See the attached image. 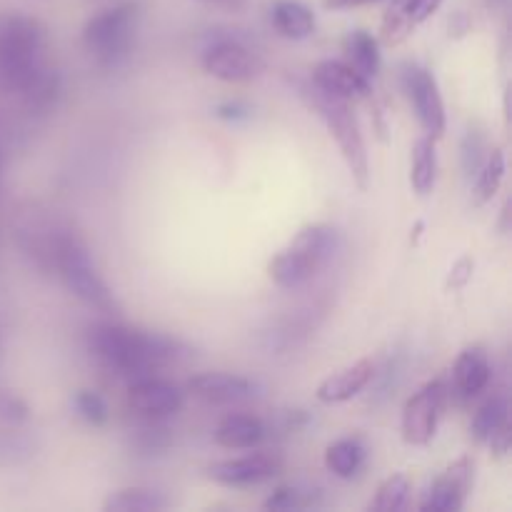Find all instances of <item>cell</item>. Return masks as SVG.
Masks as SVG:
<instances>
[{"label": "cell", "instance_id": "6da1fadb", "mask_svg": "<svg viewBox=\"0 0 512 512\" xmlns=\"http://www.w3.org/2000/svg\"><path fill=\"white\" fill-rule=\"evenodd\" d=\"M88 350L103 368L130 383L193 358V348L183 340L120 323L90 325Z\"/></svg>", "mask_w": 512, "mask_h": 512}, {"label": "cell", "instance_id": "7a4b0ae2", "mask_svg": "<svg viewBox=\"0 0 512 512\" xmlns=\"http://www.w3.org/2000/svg\"><path fill=\"white\" fill-rule=\"evenodd\" d=\"M48 35L40 20L25 13H0V88L20 95L45 65Z\"/></svg>", "mask_w": 512, "mask_h": 512}, {"label": "cell", "instance_id": "3957f363", "mask_svg": "<svg viewBox=\"0 0 512 512\" xmlns=\"http://www.w3.org/2000/svg\"><path fill=\"white\" fill-rule=\"evenodd\" d=\"M340 250V233L333 225H305L285 250L268 263V275L278 288L300 290L313 283L320 270L333 263Z\"/></svg>", "mask_w": 512, "mask_h": 512}, {"label": "cell", "instance_id": "277c9868", "mask_svg": "<svg viewBox=\"0 0 512 512\" xmlns=\"http://www.w3.org/2000/svg\"><path fill=\"white\" fill-rule=\"evenodd\" d=\"M298 95L308 103L310 110H315V115H318V118L325 123V128H328L330 138L338 143L340 155H343L355 185H358L360 190H368L370 185L368 148H365L358 118H355V113L350 110L348 100L325 93V90H320L313 80H298Z\"/></svg>", "mask_w": 512, "mask_h": 512}, {"label": "cell", "instance_id": "5b68a950", "mask_svg": "<svg viewBox=\"0 0 512 512\" xmlns=\"http://www.w3.org/2000/svg\"><path fill=\"white\" fill-rule=\"evenodd\" d=\"M55 273L60 275L65 288L75 295L83 305L98 310L105 315H118L120 303L98 273L90 255L88 243L78 235V230L70 225L65 230L63 240L58 245V255H55Z\"/></svg>", "mask_w": 512, "mask_h": 512}, {"label": "cell", "instance_id": "8992f818", "mask_svg": "<svg viewBox=\"0 0 512 512\" xmlns=\"http://www.w3.org/2000/svg\"><path fill=\"white\" fill-rule=\"evenodd\" d=\"M140 23V3H125L95 13L83 28V45L90 60L103 70H115L128 60Z\"/></svg>", "mask_w": 512, "mask_h": 512}, {"label": "cell", "instance_id": "52a82bcc", "mask_svg": "<svg viewBox=\"0 0 512 512\" xmlns=\"http://www.w3.org/2000/svg\"><path fill=\"white\" fill-rule=\"evenodd\" d=\"M68 228L70 223L33 200L20 205L13 215L15 243L40 273H55V255Z\"/></svg>", "mask_w": 512, "mask_h": 512}, {"label": "cell", "instance_id": "ba28073f", "mask_svg": "<svg viewBox=\"0 0 512 512\" xmlns=\"http://www.w3.org/2000/svg\"><path fill=\"white\" fill-rule=\"evenodd\" d=\"M398 78L425 133L435 140L443 138L445 128H448V115H445V103L435 75L423 65L408 60L398 68Z\"/></svg>", "mask_w": 512, "mask_h": 512}, {"label": "cell", "instance_id": "9c48e42d", "mask_svg": "<svg viewBox=\"0 0 512 512\" xmlns=\"http://www.w3.org/2000/svg\"><path fill=\"white\" fill-rule=\"evenodd\" d=\"M203 68L205 73L223 83H250L263 73L265 63L240 38L215 35L208 48L203 50Z\"/></svg>", "mask_w": 512, "mask_h": 512}, {"label": "cell", "instance_id": "30bf717a", "mask_svg": "<svg viewBox=\"0 0 512 512\" xmlns=\"http://www.w3.org/2000/svg\"><path fill=\"white\" fill-rule=\"evenodd\" d=\"M448 388L443 380L423 385L403 408V440L408 445H428L438 433Z\"/></svg>", "mask_w": 512, "mask_h": 512}, {"label": "cell", "instance_id": "8fae6325", "mask_svg": "<svg viewBox=\"0 0 512 512\" xmlns=\"http://www.w3.org/2000/svg\"><path fill=\"white\" fill-rule=\"evenodd\" d=\"M475 483V460L460 458L430 485L425 493V500L420 503V510L425 512H460L465 505V498L473 490Z\"/></svg>", "mask_w": 512, "mask_h": 512}, {"label": "cell", "instance_id": "7c38bea8", "mask_svg": "<svg viewBox=\"0 0 512 512\" xmlns=\"http://www.w3.org/2000/svg\"><path fill=\"white\" fill-rule=\"evenodd\" d=\"M283 468V458L275 453H255L245 458L220 460L208 468L210 480L225 485V488H248V485L265 483L275 478Z\"/></svg>", "mask_w": 512, "mask_h": 512}, {"label": "cell", "instance_id": "4fadbf2b", "mask_svg": "<svg viewBox=\"0 0 512 512\" xmlns=\"http://www.w3.org/2000/svg\"><path fill=\"white\" fill-rule=\"evenodd\" d=\"M128 405L140 418L163 420L183 408V393H180L178 385L168 383L163 378H155V375H148V378H140L130 383Z\"/></svg>", "mask_w": 512, "mask_h": 512}, {"label": "cell", "instance_id": "5bb4252c", "mask_svg": "<svg viewBox=\"0 0 512 512\" xmlns=\"http://www.w3.org/2000/svg\"><path fill=\"white\" fill-rule=\"evenodd\" d=\"M188 390L210 405H238L255 398L258 385L243 375L233 373H200L188 380Z\"/></svg>", "mask_w": 512, "mask_h": 512}, {"label": "cell", "instance_id": "9a60e30c", "mask_svg": "<svg viewBox=\"0 0 512 512\" xmlns=\"http://www.w3.org/2000/svg\"><path fill=\"white\" fill-rule=\"evenodd\" d=\"M313 80L320 90L343 100H360L370 95V80L340 60H323L313 68Z\"/></svg>", "mask_w": 512, "mask_h": 512}, {"label": "cell", "instance_id": "2e32d148", "mask_svg": "<svg viewBox=\"0 0 512 512\" xmlns=\"http://www.w3.org/2000/svg\"><path fill=\"white\" fill-rule=\"evenodd\" d=\"M490 358L483 345H470L458 355L453 368V388L463 400H473L488 388L490 383Z\"/></svg>", "mask_w": 512, "mask_h": 512}, {"label": "cell", "instance_id": "e0dca14e", "mask_svg": "<svg viewBox=\"0 0 512 512\" xmlns=\"http://www.w3.org/2000/svg\"><path fill=\"white\" fill-rule=\"evenodd\" d=\"M373 373V360H358V363L350 365V368L325 378L323 383L318 385V390H315V398L325 405L348 403V400H353L355 395H360L368 388L370 380H373Z\"/></svg>", "mask_w": 512, "mask_h": 512}, {"label": "cell", "instance_id": "ac0fdd59", "mask_svg": "<svg viewBox=\"0 0 512 512\" xmlns=\"http://www.w3.org/2000/svg\"><path fill=\"white\" fill-rule=\"evenodd\" d=\"M268 435V428L255 415H228L215 428V443L228 450L258 448Z\"/></svg>", "mask_w": 512, "mask_h": 512}, {"label": "cell", "instance_id": "d6986e66", "mask_svg": "<svg viewBox=\"0 0 512 512\" xmlns=\"http://www.w3.org/2000/svg\"><path fill=\"white\" fill-rule=\"evenodd\" d=\"M275 30L288 40H305L315 33V15L300 0H275L270 8Z\"/></svg>", "mask_w": 512, "mask_h": 512}, {"label": "cell", "instance_id": "ffe728a7", "mask_svg": "<svg viewBox=\"0 0 512 512\" xmlns=\"http://www.w3.org/2000/svg\"><path fill=\"white\" fill-rule=\"evenodd\" d=\"M365 445L358 438H343L335 440L333 445H328L325 450V468L340 480H353L358 478L360 470L365 465Z\"/></svg>", "mask_w": 512, "mask_h": 512}, {"label": "cell", "instance_id": "44dd1931", "mask_svg": "<svg viewBox=\"0 0 512 512\" xmlns=\"http://www.w3.org/2000/svg\"><path fill=\"white\" fill-rule=\"evenodd\" d=\"M510 425V400L505 393L493 395L490 400H485L483 405L475 413L473 425H470V433L478 443H488L490 438L505 430Z\"/></svg>", "mask_w": 512, "mask_h": 512}, {"label": "cell", "instance_id": "7402d4cb", "mask_svg": "<svg viewBox=\"0 0 512 512\" xmlns=\"http://www.w3.org/2000/svg\"><path fill=\"white\" fill-rule=\"evenodd\" d=\"M345 55H348V65L358 70L363 78H375L380 70V43L375 35L368 30H353L345 38Z\"/></svg>", "mask_w": 512, "mask_h": 512}, {"label": "cell", "instance_id": "603a6c76", "mask_svg": "<svg viewBox=\"0 0 512 512\" xmlns=\"http://www.w3.org/2000/svg\"><path fill=\"white\" fill-rule=\"evenodd\" d=\"M438 180V150L435 138L425 135L413 148V170H410V183L418 195H430Z\"/></svg>", "mask_w": 512, "mask_h": 512}, {"label": "cell", "instance_id": "cb8c5ba5", "mask_svg": "<svg viewBox=\"0 0 512 512\" xmlns=\"http://www.w3.org/2000/svg\"><path fill=\"white\" fill-rule=\"evenodd\" d=\"M168 498L158 490L150 488H125L118 493H110L103 503L105 512H158L168 508Z\"/></svg>", "mask_w": 512, "mask_h": 512}, {"label": "cell", "instance_id": "d4e9b609", "mask_svg": "<svg viewBox=\"0 0 512 512\" xmlns=\"http://www.w3.org/2000/svg\"><path fill=\"white\" fill-rule=\"evenodd\" d=\"M130 445L143 458H158L170 450L173 433H170L168 425L160 423V418H143V423L130 433Z\"/></svg>", "mask_w": 512, "mask_h": 512}, {"label": "cell", "instance_id": "484cf974", "mask_svg": "<svg viewBox=\"0 0 512 512\" xmlns=\"http://www.w3.org/2000/svg\"><path fill=\"white\" fill-rule=\"evenodd\" d=\"M60 98V75L55 70L45 68L28 88L20 93V100L30 113H50Z\"/></svg>", "mask_w": 512, "mask_h": 512}, {"label": "cell", "instance_id": "4316f807", "mask_svg": "<svg viewBox=\"0 0 512 512\" xmlns=\"http://www.w3.org/2000/svg\"><path fill=\"white\" fill-rule=\"evenodd\" d=\"M33 435L25 433L23 428H5L0 425V468H18L28 460L35 458Z\"/></svg>", "mask_w": 512, "mask_h": 512}, {"label": "cell", "instance_id": "83f0119b", "mask_svg": "<svg viewBox=\"0 0 512 512\" xmlns=\"http://www.w3.org/2000/svg\"><path fill=\"white\" fill-rule=\"evenodd\" d=\"M505 178V153L500 148L488 150L483 168L475 175V205H485L488 200L495 198Z\"/></svg>", "mask_w": 512, "mask_h": 512}, {"label": "cell", "instance_id": "f1b7e54d", "mask_svg": "<svg viewBox=\"0 0 512 512\" xmlns=\"http://www.w3.org/2000/svg\"><path fill=\"white\" fill-rule=\"evenodd\" d=\"M488 135L480 125H468L460 140V168L468 180H475L478 170L483 168L485 158H488Z\"/></svg>", "mask_w": 512, "mask_h": 512}, {"label": "cell", "instance_id": "f546056e", "mask_svg": "<svg viewBox=\"0 0 512 512\" xmlns=\"http://www.w3.org/2000/svg\"><path fill=\"white\" fill-rule=\"evenodd\" d=\"M410 490H413V485H410V480L405 478L403 473L390 475V478H385L383 483H380L378 493H375V498L370 500L368 510H373V512L405 510L408 508Z\"/></svg>", "mask_w": 512, "mask_h": 512}, {"label": "cell", "instance_id": "4dcf8cb0", "mask_svg": "<svg viewBox=\"0 0 512 512\" xmlns=\"http://www.w3.org/2000/svg\"><path fill=\"white\" fill-rule=\"evenodd\" d=\"M315 505V493L313 490H303L298 485H285L278 488L268 500L263 503L265 510L273 512H290V510H305Z\"/></svg>", "mask_w": 512, "mask_h": 512}, {"label": "cell", "instance_id": "1f68e13d", "mask_svg": "<svg viewBox=\"0 0 512 512\" xmlns=\"http://www.w3.org/2000/svg\"><path fill=\"white\" fill-rule=\"evenodd\" d=\"M73 408L75 413H78V418L85 420L88 425H93V428H100V425L108 423L110 418L108 403H105L98 393H93V390H78L73 398Z\"/></svg>", "mask_w": 512, "mask_h": 512}, {"label": "cell", "instance_id": "d6a6232c", "mask_svg": "<svg viewBox=\"0 0 512 512\" xmlns=\"http://www.w3.org/2000/svg\"><path fill=\"white\" fill-rule=\"evenodd\" d=\"M30 420V408L23 398L15 393L0 390V425L5 428H25Z\"/></svg>", "mask_w": 512, "mask_h": 512}, {"label": "cell", "instance_id": "836d02e7", "mask_svg": "<svg viewBox=\"0 0 512 512\" xmlns=\"http://www.w3.org/2000/svg\"><path fill=\"white\" fill-rule=\"evenodd\" d=\"M400 370H403V358L400 355H393V358H388V363H385L383 373H373V380L370 383L375 385V405L385 403V400L393 395V390L398 388L400 383Z\"/></svg>", "mask_w": 512, "mask_h": 512}, {"label": "cell", "instance_id": "e575fe53", "mask_svg": "<svg viewBox=\"0 0 512 512\" xmlns=\"http://www.w3.org/2000/svg\"><path fill=\"white\" fill-rule=\"evenodd\" d=\"M415 25L410 23L408 18L403 15V10L398 8V5H393V8L385 13L383 18V28H380V40H383L385 45H400L405 38H408L410 33H413Z\"/></svg>", "mask_w": 512, "mask_h": 512}, {"label": "cell", "instance_id": "d590c367", "mask_svg": "<svg viewBox=\"0 0 512 512\" xmlns=\"http://www.w3.org/2000/svg\"><path fill=\"white\" fill-rule=\"evenodd\" d=\"M393 5H398V8L403 10V15L410 20V23L420 25L425 23V20H428L440 5H443V0H398V3Z\"/></svg>", "mask_w": 512, "mask_h": 512}, {"label": "cell", "instance_id": "8d00e7d4", "mask_svg": "<svg viewBox=\"0 0 512 512\" xmlns=\"http://www.w3.org/2000/svg\"><path fill=\"white\" fill-rule=\"evenodd\" d=\"M215 118L225 120V123H240V120H248L253 115V108L243 100H225V103L215 105Z\"/></svg>", "mask_w": 512, "mask_h": 512}, {"label": "cell", "instance_id": "74e56055", "mask_svg": "<svg viewBox=\"0 0 512 512\" xmlns=\"http://www.w3.org/2000/svg\"><path fill=\"white\" fill-rule=\"evenodd\" d=\"M473 268H475L473 260H470L468 255H463V258H460L458 263H455L453 268H450L448 288H453V290L465 288V285L470 283V278H473Z\"/></svg>", "mask_w": 512, "mask_h": 512}, {"label": "cell", "instance_id": "f35d334b", "mask_svg": "<svg viewBox=\"0 0 512 512\" xmlns=\"http://www.w3.org/2000/svg\"><path fill=\"white\" fill-rule=\"evenodd\" d=\"M370 3H378V0H325V8L350 10V8H360V5H370Z\"/></svg>", "mask_w": 512, "mask_h": 512}, {"label": "cell", "instance_id": "ab89813d", "mask_svg": "<svg viewBox=\"0 0 512 512\" xmlns=\"http://www.w3.org/2000/svg\"><path fill=\"white\" fill-rule=\"evenodd\" d=\"M470 30V20L465 13H455L450 18V35H465Z\"/></svg>", "mask_w": 512, "mask_h": 512}, {"label": "cell", "instance_id": "60d3db41", "mask_svg": "<svg viewBox=\"0 0 512 512\" xmlns=\"http://www.w3.org/2000/svg\"><path fill=\"white\" fill-rule=\"evenodd\" d=\"M200 3H210V5H223V8H240L245 0H200Z\"/></svg>", "mask_w": 512, "mask_h": 512}, {"label": "cell", "instance_id": "b9f144b4", "mask_svg": "<svg viewBox=\"0 0 512 512\" xmlns=\"http://www.w3.org/2000/svg\"><path fill=\"white\" fill-rule=\"evenodd\" d=\"M508 220H510V200H508V203H505V208H503V220H500V230H503V233H508V230H510Z\"/></svg>", "mask_w": 512, "mask_h": 512}, {"label": "cell", "instance_id": "7bdbcfd3", "mask_svg": "<svg viewBox=\"0 0 512 512\" xmlns=\"http://www.w3.org/2000/svg\"><path fill=\"white\" fill-rule=\"evenodd\" d=\"M485 3H488L490 8H495V10H508L510 0H485Z\"/></svg>", "mask_w": 512, "mask_h": 512}, {"label": "cell", "instance_id": "ee69618b", "mask_svg": "<svg viewBox=\"0 0 512 512\" xmlns=\"http://www.w3.org/2000/svg\"><path fill=\"white\" fill-rule=\"evenodd\" d=\"M0 190H3V168H0Z\"/></svg>", "mask_w": 512, "mask_h": 512}]
</instances>
